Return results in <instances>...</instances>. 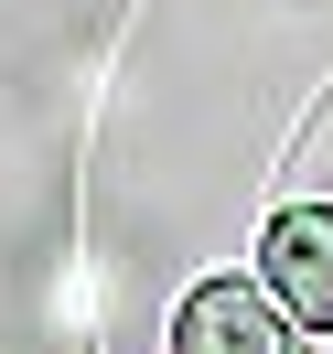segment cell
I'll list each match as a JSON object with an SVG mask.
<instances>
[{
	"mask_svg": "<svg viewBox=\"0 0 333 354\" xmlns=\"http://www.w3.org/2000/svg\"><path fill=\"white\" fill-rule=\"evenodd\" d=\"M258 290L280 301V322L333 333V204H290L258 236Z\"/></svg>",
	"mask_w": 333,
	"mask_h": 354,
	"instance_id": "6da1fadb",
	"label": "cell"
},
{
	"mask_svg": "<svg viewBox=\"0 0 333 354\" xmlns=\"http://www.w3.org/2000/svg\"><path fill=\"white\" fill-rule=\"evenodd\" d=\"M172 354H290V322L258 279H194L172 311Z\"/></svg>",
	"mask_w": 333,
	"mask_h": 354,
	"instance_id": "7a4b0ae2",
	"label": "cell"
}]
</instances>
